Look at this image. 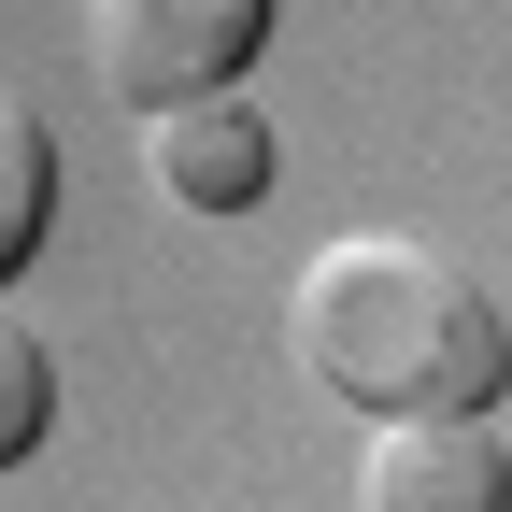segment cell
<instances>
[{
	"label": "cell",
	"mask_w": 512,
	"mask_h": 512,
	"mask_svg": "<svg viewBox=\"0 0 512 512\" xmlns=\"http://www.w3.org/2000/svg\"><path fill=\"white\" fill-rule=\"evenodd\" d=\"M256 43H271V0H86V72L114 114L214 100Z\"/></svg>",
	"instance_id": "cell-2"
},
{
	"label": "cell",
	"mask_w": 512,
	"mask_h": 512,
	"mask_svg": "<svg viewBox=\"0 0 512 512\" xmlns=\"http://www.w3.org/2000/svg\"><path fill=\"white\" fill-rule=\"evenodd\" d=\"M43 214H57V143H43V114H29V100H0V285L29 271Z\"/></svg>",
	"instance_id": "cell-5"
},
{
	"label": "cell",
	"mask_w": 512,
	"mask_h": 512,
	"mask_svg": "<svg viewBox=\"0 0 512 512\" xmlns=\"http://www.w3.org/2000/svg\"><path fill=\"white\" fill-rule=\"evenodd\" d=\"M143 157H157V185L185 214H256L271 200V128H256V100H171V114H143Z\"/></svg>",
	"instance_id": "cell-4"
},
{
	"label": "cell",
	"mask_w": 512,
	"mask_h": 512,
	"mask_svg": "<svg viewBox=\"0 0 512 512\" xmlns=\"http://www.w3.org/2000/svg\"><path fill=\"white\" fill-rule=\"evenodd\" d=\"M356 498L370 512H512V456L484 413H399V427H370Z\"/></svg>",
	"instance_id": "cell-3"
},
{
	"label": "cell",
	"mask_w": 512,
	"mask_h": 512,
	"mask_svg": "<svg viewBox=\"0 0 512 512\" xmlns=\"http://www.w3.org/2000/svg\"><path fill=\"white\" fill-rule=\"evenodd\" d=\"M43 427H57V356H43L29 313H0V470H15Z\"/></svg>",
	"instance_id": "cell-6"
},
{
	"label": "cell",
	"mask_w": 512,
	"mask_h": 512,
	"mask_svg": "<svg viewBox=\"0 0 512 512\" xmlns=\"http://www.w3.org/2000/svg\"><path fill=\"white\" fill-rule=\"evenodd\" d=\"M285 356L328 384V399H356L370 427L399 413H498L512 384V313L456 271V256L427 242H328L285 299Z\"/></svg>",
	"instance_id": "cell-1"
}]
</instances>
